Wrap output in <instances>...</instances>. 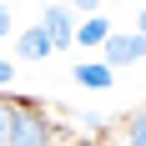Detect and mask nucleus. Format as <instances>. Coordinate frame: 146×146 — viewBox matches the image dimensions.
I'll list each match as a JSON object with an SVG mask.
<instances>
[{
  "label": "nucleus",
  "instance_id": "obj_5",
  "mask_svg": "<svg viewBox=\"0 0 146 146\" xmlns=\"http://www.w3.org/2000/svg\"><path fill=\"white\" fill-rule=\"evenodd\" d=\"M50 50H56V45H50L45 25H25V30H20V56H25V60H45Z\"/></svg>",
  "mask_w": 146,
  "mask_h": 146
},
{
  "label": "nucleus",
  "instance_id": "obj_3",
  "mask_svg": "<svg viewBox=\"0 0 146 146\" xmlns=\"http://www.w3.org/2000/svg\"><path fill=\"white\" fill-rule=\"evenodd\" d=\"M40 25H45V35H50L56 50L76 40V25H71V10H66V5H45V10H40Z\"/></svg>",
  "mask_w": 146,
  "mask_h": 146
},
{
  "label": "nucleus",
  "instance_id": "obj_2",
  "mask_svg": "<svg viewBox=\"0 0 146 146\" xmlns=\"http://www.w3.org/2000/svg\"><path fill=\"white\" fill-rule=\"evenodd\" d=\"M131 60H146V35L141 30H131V35L116 30V35L106 40V66L116 71V66H131Z\"/></svg>",
  "mask_w": 146,
  "mask_h": 146
},
{
  "label": "nucleus",
  "instance_id": "obj_8",
  "mask_svg": "<svg viewBox=\"0 0 146 146\" xmlns=\"http://www.w3.org/2000/svg\"><path fill=\"white\" fill-rule=\"evenodd\" d=\"M15 111H20V101L0 96V146H10V131H15Z\"/></svg>",
  "mask_w": 146,
  "mask_h": 146
},
{
  "label": "nucleus",
  "instance_id": "obj_1",
  "mask_svg": "<svg viewBox=\"0 0 146 146\" xmlns=\"http://www.w3.org/2000/svg\"><path fill=\"white\" fill-rule=\"evenodd\" d=\"M10 146H50V116H45L35 101H20V111H15V131H10Z\"/></svg>",
  "mask_w": 146,
  "mask_h": 146
},
{
  "label": "nucleus",
  "instance_id": "obj_9",
  "mask_svg": "<svg viewBox=\"0 0 146 146\" xmlns=\"http://www.w3.org/2000/svg\"><path fill=\"white\" fill-rule=\"evenodd\" d=\"M10 20H15V15H10V5H0V35H10V30H15Z\"/></svg>",
  "mask_w": 146,
  "mask_h": 146
},
{
  "label": "nucleus",
  "instance_id": "obj_12",
  "mask_svg": "<svg viewBox=\"0 0 146 146\" xmlns=\"http://www.w3.org/2000/svg\"><path fill=\"white\" fill-rule=\"evenodd\" d=\"M76 146H96V141H76Z\"/></svg>",
  "mask_w": 146,
  "mask_h": 146
},
{
  "label": "nucleus",
  "instance_id": "obj_4",
  "mask_svg": "<svg viewBox=\"0 0 146 146\" xmlns=\"http://www.w3.org/2000/svg\"><path fill=\"white\" fill-rule=\"evenodd\" d=\"M71 81H76V86H86V91H111L116 71H111L106 60H101V66H76V71H71Z\"/></svg>",
  "mask_w": 146,
  "mask_h": 146
},
{
  "label": "nucleus",
  "instance_id": "obj_6",
  "mask_svg": "<svg viewBox=\"0 0 146 146\" xmlns=\"http://www.w3.org/2000/svg\"><path fill=\"white\" fill-rule=\"evenodd\" d=\"M111 35H116V30L106 25L101 15H86V20L76 25V45H106V40H111Z\"/></svg>",
  "mask_w": 146,
  "mask_h": 146
},
{
  "label": "nucleus",
  "instance_id": "obj_11",
  "mask_svg": "<svg viewBox=\"0 0 146 146\" xmlns=\"http://www.w3.org/2000/svg\"><path fill=\"white\" fill-rule=\"evenodd\" d=\"M136 30H141V35H146V5H141V25H136Z\"/></svg>",
  "mask_w": 146,
  "mask_h": 146
},
{
  "label": "nucleus",
  "instance_id": "obj_10",
  "mask_svg": "<svg viewBox=\"0 0 146 146\" xmlns=\"http://www.w3.org/2000/svg\"><path fill=\"white\" fill-rule=\"evenodd\" d=\"M10 81H15V66H10V60H0V86H10Z\"/></svg>",
  "mask_w": 146,
  "mask_h": 146
},
{
  "label": "nucleus",
  "instance_id": "obj_7",
  "mask_svg": "<svg viewBox=\"0 0 146 146\" xmlns=\"http://www.w3.org/2000/svg\"><path fill=\"white\" fill-rule=\"evenodd\" d=\"M126 146H146V106H136L126 116Z\"/></svg>",
  "mask_w": 146,
  "mask_h": 146
}]
</instances>
